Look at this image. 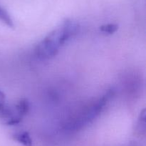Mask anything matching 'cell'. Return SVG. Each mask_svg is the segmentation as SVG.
<instances>
[{"label":"cell","instance_id":"cell-1","mask_svg":"<svg viewBox=\"0 0 146 146\" xmlns=\"http://www.w3.org/2000/svg\"><path fill=\"white\" fill-rule=\"evenodd\" d=\"M78 24L71 20H66L43 39L35 49V52L41 59H51L57 54L63 44L75 35Z\"/></svg>","mask_w":146,"mask_h":146},{"label":"cell","instance_id":"cell-2","mask_svg":"<svg viewBox=\"0 0 146 146\" xmlns=\"http://www.w3.org/2000/svg\"><path fill=\"white\" fill-rule=\"evenodd\" d=\"M14 139L24 146H32V140L30 135L26 131L19 132L14 135Z\"/></svg>","mask_w":146,"mask_h":146},{"label":"cell","instance_id":"cell-3","mask_svg":"<svg viewBox=\"0 0 146 146\" xmlns=\"http://www.w3.org/2000/svg\"><path fill=\"white\" fill-rule=\"evenodd\" d=\"M15 110L18 115H19L21 117H23L27 114L29 110V103L28 100L26 99H21L17 102V104L15 106Z\"/></svg>","mask_w":146,"mask_h":146},{"label":"cell","instance_id":"cell-4","mask_svg":"<svg viewBox=\"0 0 146 146\" xmlns=\"http://www.w3.org/2000/svg\"><path fill=\"white\" fill-rule=\"evenodd\" d=\"M0 19H1L3 22L5 23L8 27H12V28L14 27L13 20L11 19L9 14L8 12H7L4 9H3L1 6H0Z\"/></svg>","mask_w":146,"mask_h":146},{"label":"cell","instance_id":"cell-5","mask_svg":"<svg viewBox=\"0 0 146 146\" xmlns=\"http://www.w3.org/2000/svg\"><path fill=\"white\" fill-rule=\"evenodd\" d=\"M118 26L115 24H107L100 27V30L102 32L108 34H113L118 30Z\"/></svg>","mask_w":146,"mask_h":146},{"label":"cell","instance_id":"cell-6","mask_svg":"<svg viewBox=\"0 0 146 146\" xmlns=\"http://www.w3.org/2000/svg\"><path fill=\"white\" fill-rule=\"evenodd\" d=\"M4 102H5V96L4 93L0 91V109L4 105Z\"/></svg>","mask_w":146,"mask_h":146}]
</instances>
